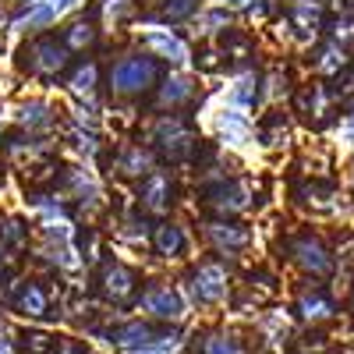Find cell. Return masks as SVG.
I'll return each instance as SVG.
<instances>
[{
	"instance_id": "obj_14",
	"label": "cell",
	"mask_w": 354,
	"mask_h": 354,
	"mask_svg": "<svg viewBox=\"0 0 354 354\" xmlns=\"http://www.w3.org/2000/svg\"><path fill=\"white\" fill-rule=\"evenodd\" d=\"M153 326H142V322H131V326H124V330H117V344L121 347H149L153 344Z\"/></svg>"
},
{
	"instance_id": "obj_1",
	"label": "cell",
	"mask_w": 354,
	"mask_h": 354,
	"mask_svg": "<svg viewBox=\"0 0 354 354\" xmlns=\"http://www.w3.org/2000/svg\"><path fill=\"white\" fill-rule=\"evenodd\" d=\"M156 82V64L149 57H124L110 68V88L121 96H131V93H145Z\"/></svg>"
},
{
	"instance_id": "obj_22",
	"label": "cell",
	"mask_w": 354,
	"mask_h": 354,
	"mask_svg": "<svg viewBox=\"0 0 354 354\" xmlns=\"http://www.w3.org/2000/svg\"><path fill=\"white\" fill-rule=\"evenodd\" d=\"M198 354H238V351H234V344L227 337H205L198 344Z\"/></svg>"
},
{
	"instance_id": "obj_6",
	"label": "cell",
	"mask_w": 354,
	"mask_h": 354,
	"mask_svg": "<svg viewBox=\"0 0 354 354\" xmlns=\"http://www.w3.org/2000/svg\"><path fill=\"white\" fill-rule=\"evenodd\" d=\"M205 202H209V209H216V213H238V209L248 205L245 188L234 185V181H223V185L209 188V192H205Z\"/></svg>"
},
{
	"instance_id": "obj_17",
	"label": "cell",
	"mask_w": 354,
	"mask_h": 354,
	"mask_svg": "<svg viewBox=\"0 0 354 354\" xmlns=\"http://www.w3.org/2000/svg\"><path fill=\"white\" fill-rule=\"evenodd\" d=\"M145 205H149V209H167V195H170V181L167 177H149V185H145Z\"/></svg>"
},
{
	"instance_id": "obj_12",
	"label": "cell",
	"mask_w": 354,
	"mask_h": 354,
	"mask_svg": "<svg viewBox=\"0 0 354 354\" xmlns=\"http://www.w3.org/2000/svg\"><path fill=\"white\" fill-rule=\"evenodd\" d=\"M209 238L220 245V248H245L248 245V234L234 223H213L209 227Z\"/></svg>"
},
{
	"instance_id": "obj_2",
	"label": "cell",
	"mask_w": 354,
	"mask_h": 354,
	"mask_svg": "<svg viewBox=\"0 0 354 354\" xmlns=\"http://www.w3.org/2000/svg\"><path fill=\"white\" fill-rule=\"evenodd\" d=\"M25 57H28V71H36L43 78H53V75H61L68 68V46L57 43L53 36L36 39L32 50H25Z\"/></svg>"
},
{
	"instance_id": "obj_7",
	"label": "cell",
	"mask_w": 354,
	"mask_h": 354,
	"mask_svg": "<svg viewBox=\"0 0 354 354\" xmlns=\"http://www.w3.org/2000/svg\"><path fill=\"white\" fill-rule=\"evenodd\" d=\"M195 290H198L202 301H216L220 294L227 290V273H223V266H216V262L198 266V273H195Z\"/></svg>"
},
{
	"instance_id": "obj_19",
	"label": "cell",
	"mask_w": 354,
	"mask_h": 354,
	"mask_svg": "<svg viewBox=\"0 0 354 354\" xmlns=\"http://www.w3.org/2000/svg\"><path fill=\"white\" fill-rule=\"evenodd\" d=\"M93 39H96V28H93V25H85V21H75V25L68 28V36H64V43L75 46V50L93 46Z\"/></svg>"
},
{
	"instance_id": "obj_15",
	"label": "cell",
	"mask_w": 354,
	"mask_h": 354,
	"mask_svg": "<svg viewBox=\"0 0 354 354\" xmlns=\"http://www.w3.org/2000/svg\"><path fill=\"white\" fill-rule=\"evenodd\" d=\"M18 308H21L25 315H43V312H46V294H43V287H39V283H25V287H21V298H18Z\"/></svg>"
},
{
	"instance_id": "obj_24",
	"label": "cell",
	"mask_w": 354,
	"mask_h": 354,
	"mask_svg": "<svg viewBox=\"0 0 354 354\" xmlns=\"http://www.w3.org/2000/svg\"><path fill=\"white\" fill-rule=\"evenodd\" d=\"M21 121H25V124H46V121H50V117H46V106H43V103H32V106H25Z\"/></svg>"
},
{
	"instance_id": "obj_25",
	"label": "cell",
	"mask_w": 354,
	"mask_h": 354,
	"mask_svg": "<svg viewBox=\"0 0 354 354\" xmlns=\"http://www.w3.org/2000/svg\"><path fill=\"white\" fill-rule=\"evenodd\" d=\"M53 344L46 337H25V354H50Z\"/></svg>"
},
{
	"instance_id": "obj_13",
	"label": "cell",
	"mask_w": 354,
	"mask_h": 354,
	"mask_svg": "<svg viewBox=\"0 0 354 354\" xmlns=\"http://www.w3.org/2000/svg\"><path fill=\"white\" fill-rule=\"evenodd\" d=\"M145 46L163 53V57H170V61H181V57H185V43L177 36H167V32H149V36H145Z\"/></svg>"
},
{
	"instance_id": "obj_16",
	"label": "cell",
	"mask_w": 354,
	"mask_h": 354,
	"mask_svg": "<svg viewBox=\"0 0 354 354\" xmlns=\"http://www.w3.org/2000/svg\"><path fill=\"white\" fill-rule=\"evenodd\" d=\"M188 96H192V82L177 75V78H170V82L163 85V93H160V103H163V106H177V103H185Z\"/></svg>"
},
{
	"instance_id": "obj_26",
	"label": "cell",
	"mask_w": 354,
	"mask_h": 354,
	"mask_svg": "<svg viewBox=\"0 0 354 354\" xmlns=\"http://www.w3.org/2000/svg\"><path fill=\"white\" fill-rule=\"evenodd\" d=\"M75 4H78V0H46L43 8H46V11H50V15L57 18V15H64V11H71Z\"/></svg>"
},
{
	"instance_id": "obj_20",
	"label": "cell",
	"mask_w": 354,
	"mask_h": 354,
	"mask_svg": "<svg viewBox=\"0 0 354 354\" xmlns=\"http://www.w3.org/2000/svg\"><path fill=\"white\" fill-rule=\"evenodd\" d=\"M93 85H96V64H82L75 71V78H71V88L78 96H88V93H93Z\"/></svg>"
},
{
	"instance_id": "obj_3",
	"label": "cell",
	"mask_w": 354,
	"mask_h": 354,
	"mask_svg": "<svg viewBox=\"0 0 354 354\" xmlns=\"http://www.w3.org/2000/svg\"><path fill=\"white\" fill-rule=\"evenodd\" d=\"M290 252H294V259H298L308 273H330V270H333L330 252L322 248V241L312 238V234H301V238L290 245Z\"/></svg>"
},
{
	"instance_id": "obj_18",
	"label": "cell",
	"mask_w": 354,
	"mask_h": 354,
	"mask_svg": "<svg viewBox=\"0 0 354 354\" xmlns=\"http://www.w3.org/2000/svg\"><path fill=\"white\" fill-rule=\"evenodd\" d=\"M301 315L305 319H330L333 315V301L330 298H322V294H305L301 298Z\"/></svg>"
},
{
	"instance_id": "obj_23",
	"label": "cell",
	"mask_w": 354,
	"mask_h": 354,
	"mask_svg": "<svg viewBox=\"0 0 354 354\" xmlns=\"http://www.w3.org/2000/svg\"><path fill=\"white\" fill-rule=\"evenodd\" d=\"M192 8H195V0H167L163 18H185V15H192Z\"/></svg>"
},
{
	"instance_id": "obj_4",
	"label": "cell",
	"mask_w": 354,
	"mask_h": 354,
	"mask_svg": "<svg viewBox=\"0 0 354 354\" xmlns=\"http://www.w3.org/2000/svg\"><path fill=\"white\" fill-rule=\"evenodd\" d=\"M156 138H160V145L167 149L170 160H181V156L192 149V135H188V128L177 121V117H167V121H160Z\"/></svg>"
},
{
	"instance_id": "obj_11",
	"label": "cell",
	"mask_w": 354,
	"mask_h": 354,
	"mask_svg": "<svg viewBox=\"0 0 354 354\" xmlns=\"http://www.w3.org/2000/svg\"><path fill=\"white\" fill-rule=\"evenodd\" d=\"M290 15H294V25H298L301 36L315 32V25H319V4H315V0H294Z\"/></svg>"
},
{
	"instance_id": "obj_21",
	"label": "cell",
	"mask_w": 354,
	"mask_h": 354,
	"mask_svg": "<svg viewBox=\"0 0 354 354\" xmlns=\"http://www.w3.org/2000/svg\"><path fill=\"white\" fill-rule=\"evenodd\" d=\"M347 61H344V50L340 46H326L319 53V71H340Z\"/></svg>"
},
{
	"instance_id": "obj_9",
	"label": "cell",
	"mask_w": 354,
	"mask_h": 354,
	"mask_svg": "<svg viewBox=\"0 0 354 354\" xmlns=\"http://www.w3.org/2000/svg\"><path fill=\"white\" fill-rule=\"evenodd\" d=\"M149 167H153V156L142 153V149H124L121 156H117V174L142 177V174H149Z\"/></svg>"
},
{
	"instance_id": "obj_8",
	"label": "cell",
	"mask_w": 354,
	"mask_h": 354,
	"mask_svg": "<svg viewBox=\"0 0 354 354\" xmlns=\"http://www.w3.org/2000/svg\"><path fill=\"white\" fill-rule=\"evenodd\" d=\"M142 305L149 308L153 315H160V319H177L181 315V298H177L170 287H149L142 294Z\"/></svg>"
},
{
	"instance_id": "obj_10",
	"label": "cell",
	"mask_w": 354,
	"mask_h": 354,
	"mask_svg": "<svg viewBox=\"0 0 354 354\" xmlns=\"http://www.w3.org/2000/svg\"><path fill=\"white\" fill-rule=\"evenodd\" d=\"M153 245H156L160 255H177V252L185 248V234H181V227H174V223H160Z\"/></svg>"
},
{
	"instance_id": "obj_5",
	"label": "cell",
	"mask_w": 354,
	"mask_h": 354,
	"mask_svg": "<svg viewBox=\"0 0 354 354\" xmlns=\"http://www.w3.org/2000/svg\"><path fill=\"white\" fill-rule=\"evenodd\" d=\"M135 273L128 270V266H106V270H103V294H106V298L110 301H128L131 298V294H135Z\"/></svg>"
},
{
	"instance_id": "obj_27",
	"label": "cell",
	"mask_w": 354,
	"mask_h": 354,
	"mask_svg": "<svg viewBox=\"0 0 354 354\" xmlns=\"http://www.w3.org/2000/svg\"><path fill=\"white\" fill-rule=\"evenodd\" d=\"M227 4H245V0H227Z\"/></svg>"
}]
</instances>
